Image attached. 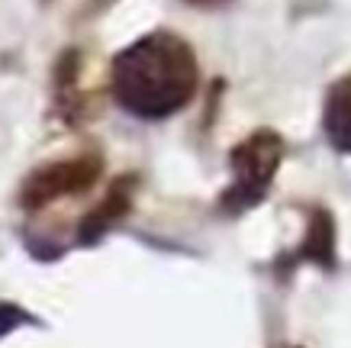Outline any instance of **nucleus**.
<instances>
[{
    "label": "nucleus",
    "mask_w": 351,
    "mask_h": 348,
    "mask_svg": "<svg viewBox=\"0 0 351 348\" xmlns=\"http://www.w3.org/2000/svg\"><path fill=\"white\" fill-rule=\"evenodd\" d=\"M200 84L191 43L171 30H152L110 62V94L129 116L158 123L181 113Z\"/></svg>",
    "instance_id": "1"
},
{
    "label": "nucleus",
    "mask_w": 351,
    "mask_h": 348,
    "mask_svg": "<svg viewBox=\"0 0 351 348\" xmlns=\"http://www.w3.org/2000/svg\"><path fill=\"white\" fill-rule=\"evenodd\" d=\"M284 139L274 129H255L245 136L239 146L229 152V168H232V184L219 197V210L226 216H242L255 210L267 197V190L277 178V168L284 161Z\"/></svg>",
    "instance_id": "2"
},
{
    "label": "nucleus",
    "mask_w": 351,
    "mask_h": 348,
    "mask_svg": "<svg viewBox=\"0 0 351 348\" xmlns=\"http://www.w3.org/2000/svg\"><path fill=\"white\" fill-rule=\"evenodd\" d=\"M100 171H104V159L94 155V152L39 165V168L29 171L26 181H23L20 207L23 210H43V207H49L52 200L87 194V190L100 181Z\"/></svg>",
    "instance_id": "3"
},
{
    "label": "nucleus",
    "mask_w": 351,
    "mask_h": 348,
    "mask_svg": "<svg viewBox=\"0 0 351 348\" xmlns=\"http://www.w3.org/2000/svg\"><path fill=\"white\" fill-rule=\"evenodd\" d=\"M303 262L319 264L326 271L335 268V220H332V213L322 210V207H313V210H309L303 242L277 262V271H290V268H297V264H303Z\"/></svg>",
    "instance_id": "4"
},
{
    "label": "nucleus",
    "mask_w": 351,
    "mask_h": 348,
    "mask_svg": "<svg viewBox=\"0 0 351 348\" xmlns=\"http://www.w3.org/2000/svg\"><path fill=\"white\" fill-rule=\"evenodd\" d=\"M132 190H136V174H123V178L113 181L107 190V197L81 220V226H77V242L81 245L100 242V239L132 210Z\"/></svg>",
    "instance_id": "5"
},
{
    "label": "nucleus",
    "mask_w": 351,
    "mask_h": 348,
    "mask_svg": "<svg viewBox=\"0 0 351 348\" xmlns=\"http://www.w3.org/2000/svg\"><path fill=\"white\" fill-rule=\"evenodd\" d=\"M77 78H81V52L77 49H64L52 68V91H55V110L68 123H77L84 116V94L77 87Z\"/></svg>",
    "instance_id": "6"
},
{
    "label": "nucleus",
    "mask_w": 351,
    "mask_h": 348,
    "mask_svg": "<svg viewBox=\"0 0 351 348\" xmlns=\"http://www.w3.org/2000/svg\"><path fill=\"white\" fill-rule=\"evenodd\" d=\"M322 129L332 148L351 155V74L339 78L322 104Z\"/></svg>",
    "instance_id": "7"
},
{
    "label": "nucleus",
    "mask_w": 351,
    "mask_h": 348,
    "mask_svg": "<svg viewBox=\"0 0 351 348\" xmlns=\"http://www.w3.org/2000/svg\"><path fill=\"white\" fill-rule=\"evenodd\" d=\"M23 323H29V313H23L16 303H0V336H10Z\"/></svg>",
    "instance_id": "8"
},
{
    "label": "nucleus",
    "mask_w": 351,
    "mask_h": 348,
    "mask_svg": "<svg viewBox=\"0 0 351 348\" xmlns=\"http://www.w3.org/2000/svg\"><path fill=\"white\" fill-rule=\"evenodd\" d=\"M184 3H193V7H213V3H223V0H184Z\"/></svg>",
    "instance_id": "9"
}]
</instances>
